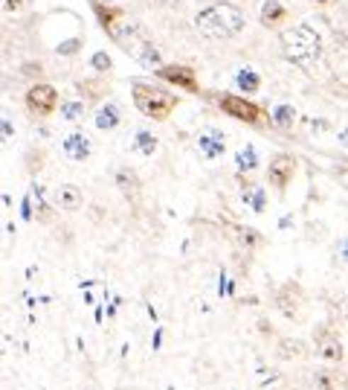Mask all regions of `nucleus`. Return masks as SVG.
<instances>
[{"label":"nucleus","instance_id":"obj_1","mask_svg":"<svg viewBox=\"0 0 348 390\" xmlns=\"http://www.w3.org/2000/svg\"><path fill=\"white\" fill-rule=\"evenodd\" d=\"M247 18H244V9L230 4V0H218V4H209L203 6L195 18H192V26L195 33L206 41H230L235 36H241Z\"/></svg>","mask_w":348,"mask_h":390},{"label":"nucleus","instance_id":"obj_2","mask_svg":"<svg viewBox=\"0 0 348 390\" xmlns=\"http://www.w3.org/2000/svg\"><path fill=\"white\" fill-rule=\"evenodd\" d=\"M279 44H281V53L288 58L291 65L302 67V70H313L316 65L322 62V36L316 33L310 23H296L291 29H284L279 36Z\"/></svg>","mask_w":348,"mask_h":390},{"label":"nucleus","instance_id":"obj_3","mask_svg":"<svg viewBox=\"0 0 348 390\" xmlns=\"http://www.w3.org/2000/svg\"><path fill=\"white\" fill-rule=\"evenodd\" d=\"M111 38L128 53L134 62H140L145 70H160L163 65H166V58H163V53H160V47H157L142 29L137 26V23H125V26H116L113 33H111Z\"/></svg>","mask_w":348,"mask_h":390},{"label":"nucleus","instance_id":"obj_4","mask_svg":"<svg viewBox=\"0 0 348 390\" xmlns=\"http://www.w3.org/2000/svg\"><path fill=\"white\" fill-rule=\"evenodd\" d=\"M131 97H134V105L142 117L154 119V123H163L169 119L177 108V97L163 91L157 85H145V82H131Z\"/></svg>","mask_w":348,"mask_h":390},{"label":"nucleus","instance_id":"obj_5","mask_svg":"<svg viewBox=\"0 0 348 390\" xmlns=\"http://www.w3.org/2000/svg\"><path fill=\"white\" fill-rule=\"evenodd\" d=\"M23 105L33 117H52L58 111V91L47 82H35L33 87L26 91Z\"/></svg>","mask_w":348,"mask_h":390},{"label":"nucleus","instance_id":"obj_6","mask_svg":"<svg viewBox=\"0 0 348 390\" xmlns=\"http://www.w3.org/2000/svg\"><path fill=\"white\" fill-rule=\"evenodd\" d=\"M218 105L224 114H230L232 119H238V123H247V126H259L262 119H264V111L256 105V102H249L247 97H238V94H224V97H218Z\"/></svg>","mask_w":348,"mask_h":390},{"label":"nucleus","instance_id":"obj_7","mask_svg":"<svg viewBox=\"0 0 348 390\" xmlns=\"http://www.w3.org/2000/svg\"><path fill=\"white\" fill-rule=\"evenodd\" d=\"M154 76H160L163 82H169V85L180 87V91L201 94V85H198L195 67H186V65H163L160 70H154Z\"/></svg>","mask_w":348,"mask_h":390},{"label":"nucleus","instance_id":"obj_8","mask_svg":"<svg viewBox=\"0 0 348 390\" xmlns=\"http://www.w3.org/2000/svg\"><path fill=\"white\" fill-rule=\"evenodd\" d=\"M296 175V158L293 155H276L267 166V181L276 187V190H288V184L293 181Z\"/></svg>","mask_w":348,"mask_h":390},{"label":"nucleus","instance_id":"obj_9","mask_svg":"<svg viewBox=\"0 0 348 390\" xmlns=\"http://www.w3.org/2000/svg\"><path fill=\"white\" fill-rule=\"evenodd\" d=\"M316 355H320L325 364H339L345 355L339 335H334L331 329H320V332H316Z\"/></svg>","mask_w":348,"mask_h":390},{"label":"nucleus","instance_id":"obj_10","mask_svg":"<svg viewBox=\"0 0 348 390\" xmlns=\"http://www.w3.org/2000/svg\"><path fill=\"white\" fill-rule=\"evenodd\" d=\"M61 152H64L70 161H76V163H84L90 158V152H93V143H90V137L84 131H70L64 140H61Z\"/></svg>","mask_w":348,"mask_h":390},{"label":"nucleus","instance_id":"obj_11","mask_svg":"<svg viewBox=\"0 0 348 390\" xmlns=\"http://www.w3.org/2000/svg\"><path fill=\"white\" fill-rule=\"evenodd\" d=\"M198 148L206 161H218L220 155L227 152V134L218 131V129H206L198 134Z\"/></svg>","mask_w":348,"mask_h":390},{"label":"nucleus","instance_id":"obj_12","mask_svg":"<svg viewBox=\"0 0 348 390\" xmlns=\"http://www.w3.org/2000/svg\"><path fill=\"white\" fill-rule=\"evenodd\" d=\"M90 6H93V15H96L99 26L105 29L108 36L116 29V23L125 18V9H122V6H116V4H108V0H90Z\"/></svg>","mask_w":348,"mask_h":390},{"label":"nucleus","instance_id":"obj_13","mask_svg":"<svg viewBox=\"0 0 348 390\" xmlns=\"http://www.w3.org/2000/svg\"><path fill=\"white\" fill-rule=\"evenodd\" d=\"M52 204L64 213H76V210L84 204V193L76 187V184H61L55 193H52Z\"/></svg>","mask_w":348,"mask_h":390},{"label":"nucleus","instance_id":"obj_14","mask_svg":"<svg viewBox=\"0 0 348 390\" xmlns=\"http://www.w3.org/2000/svg\"><path fill=\"white\" fill-rule=\"evenodd\" d=\"M276 306H279V312H281L284 318L296 320V318H299V309H302V294H299V286H293V283L284 286V288L279 291V297H276Z\"/></svg>","mask_w":348,"mask_h":390},{"label":"nucleus","instance_id":"obj_15","mask_svg":"<svg viewBox=\"0 0 348 390\" xmlns=\"http://www.w3.org/2000/svg\"><path fill=\"white\" fill-rule=\"evenodd\" d=\"M288 18H291V12H288V6H284L281 0H264V4H262V12H259L262 26L276 29V26H281Z\"/></svg>","mask_w":348,"mask_h":390},{"label":"nucleus","instance_id":"obj_16","mask_svg":"<svg viewBox=\"0 0 348 390\" xmlns=\"http://www.w3.org/2000/svg\"><path fill=\"white\" fill-rule=\"evenodd\" d=\"M93 123H96L99 131H113V129H119V123H122V108H119L116 102H105V105L96 111V117H93Z\"/></svg>","mask_w":348,"mask_h":390},{"label":"nucleus","instance_id":"obj_17","mask_svg":"<svg viewBox=\"0 0 348 390\" xmlns=\"http://www.w3.org/2000/svg\"><path fill=\"white\" fill-rule=\"evenodd\" d=\"M113 181H116V187L122 190V195L128 198V201H137L140 198V178H137V172L134 169H116V175H113Z\"/></svg>","mask_w":348,"mask_h":390},{"label":"nucleus","instance_id":"obj_18","mask_svg":"<svg viewBox=\"0 0 348 390\" xmlns=\"http://www.w3.org/2000/svg\"><path fill=\"white\" fill-rule=\"evenodd\" d=\"M241 201L252 210V213H259V216L267 210V193H264V187H256V184H244Z\"/></svg>","mask_w":348,"mask_h":390},{"label":"nucleus","instance_id":"obj_19","mask_svg":"<svg viewBox=\"0 0 348 390\" xmlns=\"http://www.w3.org/2000/svg\"><path fill=\"white\" fill-rule=\"evenodd\" d=\"M157 146H160L157 134H154V131H145V129H140V131L134 134V140H131V148H134L137 155H142V158H151V155L157 152Z\"/></svg>","mask_w":348,"mask_h":390},{"label":"nucleus","instance_id":"obj_20","mask_svg":"<svg viewBox=\"0 0 348 390\" xmlns=\"http://www.w3.org/2000/svg\"><path fill=\"white\" fill-rule=\"evenodd\" d=\"M235 85H238V91H244V94H259L262 91V76L256 70L244 67V70L235 73Z\"/></svg>","mask_w":348,"mask_h":390},{"label":"nucleus","instance_id":"obj_21","mask_svg":"<svg viewBox=\"0 0 348 390\" xmlns=\"http://www.w3.org/2000/svg\"><path fill=\"white\" fill-rule=\"evenodd\" d=\"M259 152H256V146H244V148H238V155H235V166H238V172L244 175V172H256L259 169Z\"/></svg>","mask_w":348,"mask_h":390},{"label":"nucleus","instance_id":"obj_22","mask_svg":"<svg viewBox=\"0 0 348 390\" xmlns=\"http://www.w3.org/2000/svg\"><path fill=\"white\" fill-rule=\"evenodd\" d=\"M270 119H273V126H276V129H293V123H296V108L288 105V102H281V105L273 108Z\"/></svg>","mask_w":348,"mask_h":390},{"label":"nucleus","instance_id":"obj_23","mask_svg":"<svg viewBox=\"0 0 348 390\" xmlns=\"http://www.w3.org/2000/svg\"><path fill=\"white\" fill-rule=\"evenodd\" d=\"M84 114H87L84 99H64L61 102V119H64V123H79V119H84Z\"/></svg>","mask_w":348,"mask_h":390},{"label":"nucleus","instance_id":"obj_24","mask_svg":"<svg viewBox=\"0 0 348 390\" xmlns=\"http://www.w3.org/2000/svg\"><path fill=\"white\" fill-rule=\"evenodd\" d=\"M76 87H79V94L84 97V102H87V99H99V97L108 91L102 79H93V82H90V79H87V82H76Z\"/></svg>","mask_w":348,"mask_h":390},{"label":"nucleus","instance_id":"obj_25","mask_svg":"<svg viewBox=\"0 0 348 390\" xmlns=\"http://www.w3.org/2000/svg\"><path fill=\"white\" fill-rule=\"evenodd\" d=\"M235 236H238V242L244 248H262L264 245V239L259 230H252V227H235Z\"/></svg>","mask_w":348,"mask_h":390},{"label":"nucleus","instance_id":"obj_26","mask_svg":"<svg viewBox=\"0 0 348 390\" xmlns=\"http://www.w3.org/2000/svg\"><path fill=\"white\" fill-rule=\"evenodd\" d=\"M90 67L96 70V73H111V67H113V62H111V55L105 53V50H96L90 55Z\"/></svg>","mask_w":348,"mask_h":390},{"label":"nucleus","instance_id":"obj_27","mask_svg":"<svg viewBox=\"0 0 348 390\" xmlns=\"http://www.w3.org/2000/svg\"><path fill=\"white\" fill-rule=\"evenodd\" d=\"M313 384H316V390H337V376L334 373H316Z\"/></svg>","mask_w":348,"mask_h":390},{"label":"nucleus","instance_id":"obj_28","mask_svg":"<svg viewBox=\"0 0 348 390\" xmlns=\"http://www.w3.org/2000/svg\"><path fill=\"white\" fill-rule=\"evenodd\" d=\"M302 352H305V350H302V344H299V341H291V338H284V341H281V355H284V358H291V355H296V358H299Z\"/></svg>","mask_w":348,"mask_h":390},{"label":"nucleus","instance_id":"obj_29","mask_svg":"<svg viewBox=\"0 0 348 390\" xmlns=\"http://www.w3.org/2000/svg\"><path fill=\"white\" fill-rule=\"evenodd\" d=\"M35 198H38V201H35V204H38V222H50V216H52V213H50V204L44 201V193H41L38 187H35Z\"/></svg>","mask_w":348,"mask_h":390},{"label":"nucleus","instance_id":"obj_30","mask_svg":"<svg viewBox=\"0 0 348 390\" xmlns=\"http://www.w3.org/2000/svg\"><path fill=\"white\" fill-rule=\"evenodd\" d=\"M21 6H23V0H4V9L6 12H21Z\"/></svg>","mask_w":348,"mask_h":390},{"label":"nucleus","instance_id":"obj_31","mask_svg":"<svg viewBox=\"0 0 348 390\" xmlns=\"http://www.w3.org/2000/svg\"><path fill=\"white\" fill-rule=\"evenodd\" d=\"M339 259L348 265V239H342V242H339Z\"/></svg>","mask_w":348,"mask_h":390},{"label":"nucleus","instance_id":"obj_32","mask_svg":"<svg viewBox=\"0 0 348 390\" xmlns=\"http://www.w3.org/2000/svg\"><path fill=\"white\" fill-rule=\"evenodd\" d=\"M337 140H339V146H345V148H348V126H345V129H339Z\"/></svg>","mask_w":348,"mask_h":390},{"label":"nucleus","instance_id":"obj_33","mask_svg":"<svg viewBox=\"0 0 348 390\" xmlns=\"http://www.w3.org/2000/svg\"><path fill=\"white\" fill-rule=\"evenodd\" d=\"M310 126H313V131H325V129H328V123H325V119H313Z\"/></svg>","mask_w":348,"mask_h":390},{"label":"nucleus","instance_id":"obj_34","mask_svg":"<svg viewBox=\"0 0 348 390\" xmlns=\"http://www.w3.org/2000/svg\"><path fill=\"white\" fill-rule=\"evenodd\" d=\"M310 4H313V6H331L334 0H310Z\"/></svg>","mask_w":348,"mask_h":390},{"label":"nucleus","instance_id":"obj_35","mask_svg":"<svg viewBox=\"0 0 348 390\" xmlns=\"http://www.w3.org/2000/svg\"><path fill=\"white\" fill-rule=\"evenodd\" d=\"M163 6H177V4H183V0H160Z\"/></svg>","mask_w":348,"mask_h":390},{"label":"nucleus","instance_id":"obj_36","mask_svg":"<svg viewBox=\"0 0 348 390\" xmlns=\"http://www.w3.org/2000/svg\"><path fill=\"white\" fill-rule=\"evenodd\" d=\"M108 4H122V0H108Z\"/></svg>","mask_w":348,"mask_h":390},{"label":"nucleus","instance_id":"obj_37","mask_svg":"<svg viewBox=\"0 0 348 390\" xmlns=\"http://www.w3.org/2000/svg\"><path fill=\"white\" fill-rule=\"evenodd\" d=\"M345 312H348V297H345Z\"/></svg>","mask_w":348,"mask_h":390}]
</instances>
